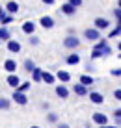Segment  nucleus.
Here are the masks:
<instances>
[{
	"label": "nucleus",
	"instance_id": "cd10ccee",
	"mask_svg": "<svg viewBox=\"0 0 121 128\" xmlns=\"http://www.w3.org/2000/svg\"><path fill=\"white\" fill-rule=\"evenodd\" d=\"M117 35H121V26L117 24V26H115V28L114 30H110V34H108V37L112 39V37H117Z\"/></svg>",
	"mask_w": 121,
	"mask_h": 128
},
{
	"label": "nucleus",
	"instance_id": "9b49d317",
	"mask_svg": "<svg viewBox=\"0 0 121 128\" xmlns=\"http://www.w3.org/2000/svg\"><path fill=\"white\" fill-rule=\"evenodd\" d=\"M6 82H8V86H10V87H13V89H17V87L21 86V78L17 76V74H13V72L8 74V80Z\"/></svg>",
	"mask_w": 121,
	"mask_h": 128
},
{
	"label": "nucleus",
	"instance_id": "f3484780",
	"mask_svg": "<svg viewBox=\"0 0 121 128\" xmlns=\"http://www.w3.org/2000/svg\"><path fill=\"white\" fill-rule=\"evenodd\" d=\"M75 11H77V8H75L73 4H69V2H65L64 6H62V13H64V15H75Z\"/></svg>",
	"mask_w": 121,
	"mask_h": 128
},
{
	"label": "nucleus",
	"instance_id": "2eb2a0df",
	"mask_svg": "<svg viewBox=\"0 0 121 128\" xmlns=\"http://www.w3.org/2000/svg\"><path fill=\"white\" fill-rule=\"evenodd\" d=\"M4 69H6L8 70V72H15V70H17V61L15 60H6V61H4Z\"/></svg>",
	"mask_w": 121,
	"mask_h": 128
},
{
	"label": "nucleus",
	"instance_id": "f03ea898",
	"mask_svg": "<svg viewBox=\"0 0 121 128\" xmlns=\"http://www.w3.org/2000/svg\"><path fill=\"white\" fill-rule=\"evenodd\" d=\"M84 37L88 41H99L101 39V30L99 28H86L84 30Z\"/></svg>",
	"mask_w": 121,
	"mask_h": 128
},
{
	"label": "nucleus",
	"instance_id": "58836bf2",
	"mask_svg": "<svg viewBox=\"0 0 121 128\" xmlns=\"http://www.w3.org/2000/svg\"><path fill=\"white\" fill-rule=\"evenodd\" d=\"M97 128H115V126H112V124H101V126H97Z\"/></svg>",
	"mask_w": 121,
	"mask_h": 128
},
{
	"label": "nucleus",
	"instance_id": "ea45409f",
	"mask_svg": "<svg viewBox=\"0 0 121 128\" xmlns=\"http://www.w3.org/2000/svg\"><path fill=\"white\" fill-rule=\"evenodd\" d=\"M115 122H117V124L121 126V119H115Z\"/></svg>",
	"mask_w": 121,
	"mask_h": 128
},
{
	"label": "nucleus",
	"instance_id": "7c9ffc66",
	"mask_svg": "<svg viewBox=\"0 0 121 128\" xmlns=\"http://www.w3.org/2000/svg\"><path fill=\"white\" fill-rule=\"evenodd\" d=\"M110 72H112V76H114V78H121V67H115V69H112Z\"/></svg>",
	"mask_w": 121,
	"mask_h": 128
},
{
	"label": "nucleus",
	"instance_id": "6ab92c4d",
	"mask_svg": "<svg viewBox=\"0 0 121 128\" xmlns=\"http://www.w3.org/2000/svg\"><path fill=\"white\" fill-rule=\"evenodd\" d=\"M80 84H84V86L91 87L93 84H95V80H93V76H89V74H80Z\"/></svg>",
	"mask_w": 121,
	"mask_h": 128
},
{
	"label": "nucleus",
	"instance_id": "2f4dec72",
	"mask_svg": "<svg viewBox=\"0 0 121 128\" xmlns=\"http://www.w3.org/2000/svg\"><path fill=\"white\" fill-rule=\"evenodd\" d=\"M114 15H115V19H117V24L121 26V8H115V10H114Z\"/></svg>",
	"mask_w": 121,
	"mask_h": 128
},
{
	"label": "nucleus",
	"instance_id": "20e7f679",
	"mask_svg": "<svg viewBox=\"0 0 121 128\" xmlns=\"http://www.w3.org/2000/svg\"><path fill=\"white\" fill-rule=\"evenodd\" d=\"M91 121L95 122V126H101V124H108V117H106V113H101V112L93 113V115H91Z\"/></svg>",
	"mask_w": 121,
	"mask_h": 128
},
{
	"label": "nucleus",
	"instance_id": "aec40b11",
	"mask_svg": "<svg viewBox=\"0 0 121 128\" xmlns=\"http://www.w3.org/2000/svg\"><path fill=\"white\" fill-rule=\"evenodd\" d=\"M11 39V34H10V30L6 28V26H0V41H10Z\"/></svg>",
	"mask_w": 121,
	"mask_h": 128
},
{
	"label": "nucleus",
	"instance_id": "f8f14e48",
	"mask_svg": "<svg viewBox=\"0 0 121 128\" xmlns=\"http://www.w3.org/2000/svg\"><path fill=\"white\" fill-rule=\"evenodd\" d=\"M93 26H95V28H99V30H106V28H110V20L104 19V17H97L95 22H93Z\"/></svg>",
	"mask_w": 121,
	"mask_h": 128
},
{
	"label": "nucleus",
	"instance_id": "a19ab883",
	"mask_svg": "<svg viewBox=\"0 0 121 128\" xmlns=\"http://www.w3.org/2000/svg\"><path fill=\"white\" fill-rule=\"evenodd\" d=\"M117 8H121V0H117Z\"/></svg>",
	"mask_w": 121,
	"mask_h": 128
},
{
	"label": "nucleus",
	"instance_id": "ddd939ff",
	"mask_svg": "<svg viewBox=\"0 0 121 128\" xmlns=\"http://www.w3.org/2000/svg\"><path fill=\"white\" fill-rule=\"evenodd\" d=\"M21 30H22V34H28V35H32V34L35 32V22H32V20H26V22H22Z\"/></svg>",
	"mask_w": 121,
	"mask_h": 128
},
{
	"label": "nucleus",
	"instance_id": "9d476101",
	"mask_svg": "<svg viewBox=\"0 0 121 128\" xmlns=\"http://www.w3.org/2000/svg\"><path fill=\"white\" fill-rule=\"evenodd\" d=\"M6 45H8V50L11 52V54H19L21 52V43L19 41H15V39H10V41H6Z\"/></svg>",
	"mask_w": 121,
	"mask_h": 128
},
{
	"label": "nucleus",
	"instance_id": "b1692460",
	"mask_svg": "<svg viewBox=\"0 0 121 128\" xmlns=\"http://www.w3.org/2000/svg\"><path fill=\"white\" fill-rule=\"evenodd\" d=\"M22 69H24L26 72H32V70L35 69V63L32 60H24V61H22Z\"/></svg>",
	"mask_w": 121,
	"mask_h": 128
},
{
	"label": "nucleus",
	"instance_id": "7ed1b4c3",
	"mask_svg": "<svg viewBox=\"0 0 121 128\" xmlns=\"http://www.w3.org/2000/svg\"><path fill=\"white\" fill-rule=\"evenodd\" d=\"M95 48H99V50H102L104 52V56L108 58V56H112V48H110V45L106 43V39H99V41H95Z\"/></svg>",
	"mask_w": 121,
	"mask_h": 128
},
{
	"label": "nucleus",
	"instance_id": "4be33fe9",
	"mask_svg": "<svg viewBox=\"0 0 121 128\" xmlns=\"http://www.w3.org/2000/svg\"><path fill=\"white\" fill-rule=\"evenodd\" d=\"M6 11L11 13V15H13V13H17V11H19V4L13 2V0H10V2L6 4Z\"/></svg>",
	"mask_w": 121,
	"mask_h": 128
},
{
	"label": "nucleus",
	"instance_id": "a878e982",
	"mask_svg": "<svg viewBox=\"0 0 121 128\" xmlns=\"http://www.w3.org/2000/svg\"><path fill=\"white\" fill-rule=\"evenodd\" d=\"M45 119H47V121L50 122V124H58V115H56L54 112H48V113H47V117H45Z\"/></svg>",
	"mask_w": 121,
	"mask_h": 128
},
{
	"label": "nucleus",
	"instance_id": "393cba45",
	"mask_svg": "<svg viewBox=\"0 0 121 128\" xmlns=\"http://www.w3.org/2000/svg\"><path fill=\"white\" fill-rule=\"evenodd\" d=\"M99 58H106V56H104V52H102V50H99V48L93 46V50H91V60H99Z\"/></svg>",
	"mask_w": 121,
	"mask_h": 128
},
{
	"label": "nucleus",
	"instance_id": "39448f33",
	"mask_svg": "<svg viewBox=\"0 0 121 128\" xmlns=\"http://www.w3.org/2000/svg\"><path fill=\"white\" fill-rule=\"evenodd\" d=\"M39 24H41V28H45V30H50V28H54L56 20L52 19L50 15H43L41 19H39Z\"/></svg>",
	"mask_w": 121,
	"mask_h": 128
},
{
	"label": "nucleus",
	"instance_id": "f704fd0d",
	"mask_svg": "<svg viewBox=\"0 0 121 128\" xmlns=\"http://www.w3.org/2000/svg\"><path fill=\"white\" fill-rule=\"evenodd\" d=\"M114 119H121V108L114 110Z\"/></svg>",
	"mask_w": 121,
	"mask_h": 128
},
{
	"label": "nucleus",
	"instance_id": "a211bd4d",
	"mask_svg": "<svg viewBox=\"0 0 121 128\" xmlns=\"http://www.w3.org/2000/svg\"><path fill=\"white\" fill-rule=\"evenodd\" d=\"M56 78H58L60 82L67 84V82L71 80V72H67V70H58V72H56Z\"/></svg>",
	"mask_w": 121,
	"mask_h": 128
},
{
	"label": "nucleus",
	"instance_id": "72a5a7b5",
	"mask_svg": "<svg viewBox=\"0 0 121 128\" xmlns=\"http://www.w3.org/2000/svg\"><path fill=\"white\" fill-rule=\"evenodd\" d=\"M114 98H115V100H119V102H121V87H119V89H115V91H114Z\"/></svg>",
	"mask_w": 121,
	"mask_h": 128
},
{
	"label": "nucleus",
	"instance_id": "f257e3e1",
	"mask_svg": "<svg viewBox=\"0 0 121 128\" xmlns=\"http://www.w3.org/2000/svg\"><path fill=\"white\" fill-rule=\"evenodd\" d=\"M64 46L69 48V50H77V48L80 46V39L77 37V35H67V37L64 39Z\"/></svg>",
	"mask_w": 121,
	"mask_h": 128
},
{
	"label": "nucleus",
	"instance_id": "4c0bfd02",
	"mask_svg": "<svg viewBox=\"0 0 121 128\" xmlns=\"http://www.w3.org/2000/svg\"><path fill=\"white\" fill-rule=\"evenodd\" d=\"M4 13H8V11H6V6H0V17H2Z\"/></svg>",
	"mask_w": 121,
	"mask_h": 128
},
{
	"label": "nucleus",
	"instance_id": "6e6552de",
	"mask_svg": "<svg viewBox=\"0 0 121 128\" xmlns=\"http://www.w3.org/2000/svg\"><path fill=\"white\" fill-rule=\"evenodd\" d=\"M11 98H13V102H17V104H21V106H24L26 102H28V98H26V95L22 93V91H13V95H11Z\"/></svg>",
	"mask_w": 121,
	"mask_h": 128
},
{
	"label": "nucleus",
	"instance_id": "e433bc0d",
	"mask_svg": "<svg viewBox=\"0 0 121 128\" xmlns=\"http://www.w3.org/2000/svg\"><path fill=\"white\" fill-rule=\"evenodd\" d=\"M58 128H69V124L67 122H58Z\"/></svg>",
	"mask_w": 121,
	"mask_h": 128
},
{
	"label": "nucleus",
	"instance_id": "c85d7f7f",
	"mask_svg": "<svg viewBox=\"0 0 121 128\" xmlns=\"http://www.w3.org/2000/svg\"><path fill=\"white\" fill-rule=\"evenodd\" d=\"M28 89H30V82H21V86L17 87V91H22V93H26Z\"/></svg>",
	"mask_w": 121,
	"mask_h": 128
},
{
	"label": "nucleus",
	"instance_id": "c756f323",
	"mask_svg": "<svg viewBox=\"0 0 121 128\" xmlns=\"http://www.w3.org/2000/svg\"><path fill=\"white\" fill-rule=\"evenodd\" d=\"M28 43H30L32 46H37V45H39V37L32 34V35H30V39H28Z\"/></svg>",
	"mask_w": 121,
	"mask_h": 128
},
{
	"label": "nucleus",
	"instance_id": "79ce46f5",
	"mask_svg": "<svg viewBox=\"0 0 121 128\" xmlns=\"http://www.w3.org/2000/svg\"><path fill=\"white\" fill-rule=\"evenodd\" d=\"M117 58H119V60H121V52H119V56H117Z\"/></svg>",
	"mask_w": 121,
	"mask_h": 128
},
{
	"label": "nucleus",
	"instance_id": "dca6fc26",
	"mask_svg": "<svg viewBox=\"0 0 121 128\" xmlns=\"http://www.w3.org/2000/svg\"><path fill=\"white\" fill-rule=\"evenodd\" d=\"M65 63H67V65H78V63H80V56L77 54V52H73V54H69V56L65 58Z\"/></svg>",
	"mask_w": 121,
	"mask_h": 128
},
{
	"label": "nucleus",
	"instance_id": "4468645a",
	"mask_svg": "<svg viewBox=\"0 0 121 128\" xmlns=\"http://www.w3.org/2000/svg\"><path fill=\"white\" fill-rule=\"evenodd\" d=\"M30 76H32V80L34 82H43V69H39V67H35L32 72H30Z\"/></svg>",
	"mask_w": 121,
	"mask_h": 128
},
{
	"label": "nucleus",
	"instance_id": "c9c22d12",
	"mask_svg": "<svg viewBox=\"0 0 121 128\" xmlns=\"http://www.w3.org/2000/svg\"><path fill=\"white\" fill-rule=\"evenodd\" d=\"M41 2H43V4H47V6H52V4H54L56 0H41Z\"/></svg>",
	"mask_w": 121,
	"mask_h": 128
},
{
	"label": "nucleus",
	"instance_id": "473e14b6",
	"mask_svg": "<svg viewBox=\"0 0 121 128\" xmlns=\"http://www.w3.org/2000/svg\"><path fill=\"white\" fill-rule=\"evenodd\" d=\"M67 2H69V4H73L75 8H80V6H82V0H67Z\"/></svg>",
	"mask_w": 121,
	"mask_h": 128
},
{
	"label": "nucleus",
	"instance_id": "bb28decb",
	"mask_svg": "<svg viewBox=\"0 0 121 128\" xmlns=\"http://www.w3.org/2000/svg\"><path fill=\"white\" fill-rule=\"evenodd\" d=\"M11 102L6 98V96H0V110H10Z\"/></svg>",
	"mask_w": 121,
	"mask_h": 128
},
{
	"label": "nucleus",
	"instance_id": "423d86ee",
	"mask_svg": "<svg viewBox=\"0 0 121 128\" xmlns=\"http://www.w3.org/2000/svg\"><path fill=\"white\" fill-rule=\"evenodd\" d=\"M54 91H56V95L60 96V98H67L69 96V87H67V84H58V86L54 87Z\"/></svg>",
	"mask_w": 121,
	"mask_h": 128
},
{
	"label": "nucleus",
	"instance_id": "5701e85b",
	"mask_svg": "<svg viewBox=\"0 0 121 128\" xmlns=\"http://www.w3.org/2000/svg\"><path fill=\"white\" fill-rule=\"evenodd\" d=\"M11 22H13V15H11V13H4V15L0 17V24H2V26H8Z\"/></svg>",
	"mask_w": 121,
	"mask_h": 128
},
{
	"label": "nucleus",
	"instance_id": "412c9836",
	"mask_svg": "<svg viewBox=\"0 0 121 128\" xmlns=\"http://www.w3.org/2000/svg\"><path fill=\"white\" fill-rule=\"evenodd\" d=\"M56 80H58V78H56L52 72H47V70H43V82H45V84H50V86H52Z\"/></svg>",
	"mask_w": 121,
	"mask_h": 128
},
{
	"label": "nucleus",
	"instance_id": "0eeeda50",
	"mask_svg": "<svg viewBox=\"0 0 121 128\" xmlns=\"http://www.w3.org/2000/svg\"><path fill=\"white\" fill-rule=\"evenodd\" d=\"M89 100H91L93 104H104V96H102V93H99V91H93L89 89Z\"/></svg>",
	"mask_w": 121,
	"mask_h": 128
},
{
	"label": "nucleus",
	"instance_id": "37998d69",
	"mask_svg": "<svg viewBox=\"0 0 121 128\" xmlns=\"http://www.w3.org/2000/svg\"><path fill=\"white\" fill-rule=\"evenodd\" d=\"M30 128H39V126H30Z\"/></svg>",
	"mask_w": 121,
	"mask_h": 128
},
{
	"label": "nucleus",
	"instance_id": "1a4fd4ad",
	"mask_svg": "<svg viewBox=\"0 0 121 128\" xmlns=\"http://www.w3.org/2000/svg\"><path fill=\"white\" fill-rule=\"evenodd\" d=\"M73 91H75V93H77L78 96H86V95H89V87L88 86H84V84H75V86H73Z\"/></svg>",
	"mask_w": 121,
	"mask_h": 128
}]
</instances>
